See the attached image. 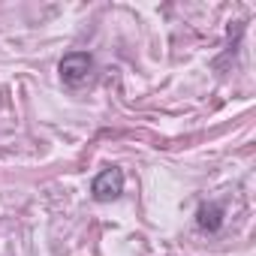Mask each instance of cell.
<instances>
[{"mask_svg":"<svg viewBox=\"0 0 256 256\" xmlns=\"http://www.w3.org/2000/svg\"><path fill=\"white\" fill-rule=\"evenodd\" d=\"M90 70H94V58H90L88 52H70V54H64V60L58 64V72H60V78H64L66 84H82V82H88Z\"/></svg>","mask_w":256,"mask_h":256,"instance_id":"6da1fadb","label":"cell"},{"mask_svg":"<svg viewBox=\"0 0 256 256\" xmlns=\"http://www.w3.org/2000/svg\"><path fill=\"white\" fill-rule=\"evenodd\" d=\"M196 226L205 229V232H217V229L223 226V205H217V202L199 205V211H196Z\"/></svg>","mask_w":256,"mask_h":256,"instance_id":"3957f363","label":"cell"},{"mask_svg":"<svg viewBox=\"0 0 256 256\" xmlns=\"http://www.w3.org/2000/svg\"><path fill=\"white\" fill-rule=\"evenodd\" d=\"M120 193H124V172H120L118 166L102 169V172L90 181V196H94L96 202H112V199H118Z\"/></svg>","mask_w":256,"mask_h":256,"instance_id":"7a4b0ae2","label":"cell"}]
</instances>
